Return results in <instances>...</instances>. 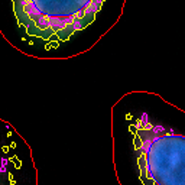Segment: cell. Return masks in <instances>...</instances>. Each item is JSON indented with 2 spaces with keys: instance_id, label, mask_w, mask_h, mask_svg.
<instances>
[{
  "instance_id": "1",
  "label": "cell",
  "mask_w": 185,
  "mask_h": 185,
  "mask_svg": "<svg viewBox=\"0 0 185 185\" xmlns=\"http://www.w3.org/2000/svg\"><path fill=\"white\" fill-rule=\"evenodd\" d=\"M135 133L139 168L145 185H185V136L150 124L143 117Z\"/></svg>"
},
{
  "instance_id": "2",
  "label": "cell",
  "mask_w": 185,
  "mask_h": 185,
  "mask_svg": "<svg viewBox=\"0 0 185 185\" xmlns=\"http://www.w3.org/2000/svg\"><path fill=\"white\" fill-rule=\"evenodd\" d=\"M104 0H13L15 15L27 33L44 39H70L92 23Z\"/></svg>"
},
{
  "instance_id": "3",
  "label": "cell",
  "mask_w": 185,
  "mask_h": 185,
  "mask_svg": "<svg viewBox=\"0 0 185 185\" xmlns=\"http://www.w3.org/2000/svg\"><path fill=\"white\" fill-rule=\"evenodd\" d=\"M10 161H13V162H15V165H16V168H19V166H20V162H19V161H17V159H16V158H12V159H10Z\"/></svg>"
},
{
  "instance_id": "4",
  "label": "cell",
  "mask_w": 185,
  "mask_h": 185,
  "mask_svg": "<svg viewBox=\"0 0 185 185\" xmlns=\"http://www.w3.org/2000/svg\"><path fill=\"white\" fill-rule=\"evenodd\" d=\"M9 181H10V184H12V185H15V184H16V181L13 179V177H12V174H9Z\"/></svg>"
}]
</instances>
